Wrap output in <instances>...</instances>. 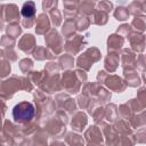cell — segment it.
Wrapping results in <instances>:
<instances>
[{"label": "cell", "instance_id": "6da1fadb", "mask_svg": "<svg viewBox=\"0 0 146 146\" xmlns=\"http://www.w3.org/2000/svg\"><path fill=\"white\" fill-rule=\"evenodd\" d=\"M11 114L16 122H27L34 117L35 108L30 102H21L14 106Z\"/></svg>", "mask_w": 146, "mask_h": 146}, {"label": "cell", "instance_id": "7a4b0ae2", "mask_svg": "<svg viewBox=\"0 0 146 146\" xmlns=\"http://www.w3.org/2000/svg\"><path fill=\"white\" fill-rule=\"evenodd\" d=\"M21 13L24 17H32L35 13V5L33 1H27V2H24V5L22 6V9H21Z\"/></svg>", "mask_w": 146, "mask_h": 146}]
</instances>
